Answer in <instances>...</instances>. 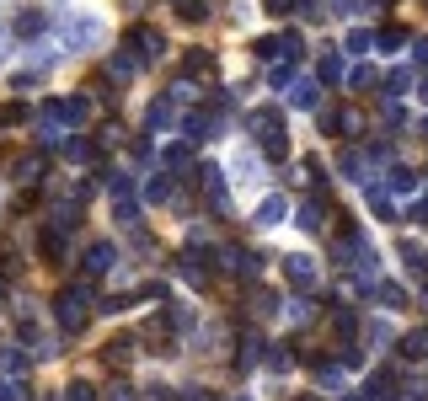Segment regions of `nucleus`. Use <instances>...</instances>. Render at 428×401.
<instances>
[{
    "label": "nucleus",
    "mask_w": 428,
    "mask_h": 401,
    "mask_svg": "<svg viewBox=\"0 0 428 401\" xmlns=\"http://www.w3.org/2000/svg\"><path fill=\"white\" fill-rule=\"evenodd\" d=\"M86 305H91V284H70V289L59 294V327L64 332L86 327Z\"/></svg>",
    "instance_id": "obj_1"
},
{
    "label": "nucleus",
    "mask_w": 428,
    "mask_h": 401,
    "mask_svg": "<svg viewBox=\"0 0 428 401\" xmlns=\"http://www.w3.org/2000/svg\"><path fill=\"white\" fill-rule=\"evenodd\" d=\"M97 43H102L97 16H70V22H64V49H97Z\"/></svg>",
    "instance_id": "obj_2"
},
{
    "label": "nucleus",
    "mask_w": 428,
    "mask_h": 401,
    "mask_svg": "<svg viewBox=\"0 0 428 401\" xmlns=\"http://www.w3.org/2000/svg\"><path fill=\"white\" fill-rule=\"evenodd\" d=\"M86 257H91V262H86L91 273H108V267H112V246L108 241H91V252H86Z\"/></svg>",
    "instance_id": "obj_3"
},
{
    "label": "nucleus",
    "mask_w": 428,
    "mask_h": 401,
    "mask_svg": "<svg viewBox=\"0 0 428 401\" xmlns=\"http://www.w3.org/2000/svg\"><path fill=\"white\" fill-rule=\"evenodd\" d=\"M108 359H112V364L134 359V337H112V342H108Z\"/></svg>",
    "instance_id": "obj_4"
},
{
    "label": "nucleus",
    "mask_w": 428,
    "mask_h": 401,
    "mask_svg": "<svg viewBox=\"0 0 428 401\" xmlns=\"http://www.w3.org/2000/svg\"><path fill=\"white\" fill-rule=\"evenodd\" d=\"M284 219V198H268V204L257 209V225H279Z\"/></svg>",
    "instance_id": "obj_5"
},
{
    "label": "nucleus",
    "mask_w": 428,
    "mask_h": 401,
    "mask_svg": "<svg viewBox=\"0 0 428 401\" xmlns=\"http://www.w3.org/2000/svg\"><path fill=\"white\" fill-rule=\"evenodd\" d=\"M37 171H43V156H22L16 161V177H22V182H37Z\"/></svg>",
    "instance_id": "obj_6"
},
{
    "label": "nucleus",
    "mask_w": 428,
    "mask_h": 401,
    "mask_svg": "<svg viewBox=\"0 0 428 401\" xmlns=\"http://www.w3.org/2000/svg\"><path fill=\"white\" fill-rule=\"evenodd\" d=\"M27 396V380H6L0 375V401H22Z\"/></svg>",
    "instance_id": "obj_7"
},
{
    "label": "nucleus",
    "mask_w": 428,
    "mask_h": 401,
    "mask_svg": "<svg viewBox=\"0 0 428 401\" xmlns=\"http://www.w3.org/2000/svg\"><path fill=\"white\" fill-rule=\"evenodd\" d=\"M311 273H316V267H311V257H289V279L311 284Z\"/></svg>",
    "instance_id": "obj_8"
},
{
    "label": "nucleus",
    "mask_w": 428,
    "mask_h": 401,
    "mask_svg": "<svg viewBox=\"0 0 428 401\" xmlns=\"http://www.w3.org/2000/svg\"><path fill=\"white\" fill-rule=\"evenodd\" d=\"M37 27H49V16H37V11H27V16H22V33H37Z\"/></svg>",
    "instance_id": "obj_9"
},
{
    "label": "nucleus",
    "mask_w": 428,
    "mask_h": 401,
    "mask_svg": "<svg viewBox=\"0 0 428 401\" xmlns=\"http://www.w3.org/2000/svg\"><path fill=\"white\" fill-rule=\"evenodd\" d=\"M70 401H97V390H91V385H81V380H75V385H70Z\"/></svg>",
    "instance_id": "obj_10"
},
{
    "label": "nucleus",
    "mask_w": 428,
    "mask_h": 401,
    "mask_svg": "<svg viewBox=\"0 0 428 401\" xmlns=\"http://www.w3.org/2000/svg\"><path fill=\"white\" fill-rule=\"evenodd\" d=\"M108 401H134V390H129V385H118V390H112Z\"/></svg>",
    "instance_id": "obj_11"
},
{
    "label": "nucleus",
    "mask_w": 428,
    "mask_h": 401,
    "mask_svg": "<svg viewBox=\"0 0 428 401\" xmlns=\"http://www.w3.org/2000/svg\"><path fill=\"white\" fill-rule=\"evenodd\" d=\"M0 300H6V279H0Z\"/></svg>",
    "instance_id": "obj_12"
}]
</instances>
